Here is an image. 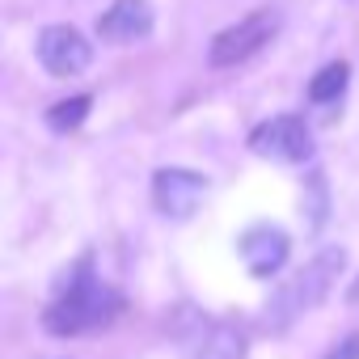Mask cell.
<instances>
[{"label": "cell", "instance_id": "cell-1", "mask_svg": "<svg viewBox=\"0 0 359 359\" xmlns=\"http://www.w3.org/2000/svg\"><path fill=\"white\" fill-rule=\"evenodd\" d=\"M118 309H123L118 292H110L106 283H97L89 258H81V262L72 266V275L60 283V296L51 300V309L43 313V325H47L51 334H60V338H72V334L110 325Z\"/></svg>", "mask_w": 359, "mask_h": 359}, {"label": "cell", "instance_id": "cell-2", "mask_svg": "<svg viewBox=\"0 0 359 359\" xmlns=\"http://www.w3.org/2000/svg\"><path fill=\"white\" fill-rule=\"evenodd\" d=\"M342 266H346V254L342 250H321L313 262H304L279 292H275V300L266 304V317H262V325L271 330V334H283L296 317H304L309 309H317L325 296H330V287L338 283V275H342Z\"/></svg>", "mask_w": 359, "mask_h": 359}, {"label": "cell", "instance_id": "cell-3", "mask_svg": "<svg viewBox=\"0 0 359 359\" xmlns=\"http://www.w3.org/2000/svg\"><path fill=\"white\" fill-rule=\"evenodd\" d=\"M275 34H279V13H275V9H254L250 18H241L237 26H229V30H220V34L212 39V64H216V68L245 64V60L258 55Z\"/></svg>", "mask_w": 359, "mask_h": 359}, {"label": "cell", "instance_id": "cell-4", "mask_svg": "<svg viewBox=\"0 0 359 359\" xmlns=\"http://www.w3.org/2000/svg\"><path fill=\"white\" fill-rule=\"evenodd\" d=\"M250 148L258 156H271V161H283V165H300L313 156V131L300 114H279V118H266L262 127H254L250 135Z\"/></svg>", "mask_w": 359, "mask_h": 359}, {"label": "cell", "instance_id": "cell-5", "mask_svg": "<svg viewBox=\"0 0 359 359\" xmlns=\"http://www.w3.org/2000/svg\"><path fill=\"white\" fill-rule=\"evenodd\" d=\"M203 195H208V177L195 173V169L169 165V169H156V177H152V203H156V212L169 216V220L195 216V208L203 203Z\"/></svg>", "mask_w": 359, "mask_h": 359}, {"label": "cell", "instance_id": "cell-6", "mask_svg": "<svg viewBox=\"0 0 359 359\" xmlns=\"http://www.w3.org/2000/svg\"><path fill=\"white\" fill-rule=\"evenodd\" d=\"M39 64L51 76H81L93 64V47L81 30L72 26H47L39 34Z\"/></svg>", "mask_w": 359, "mask_h": 359}, {"label": "cell", "instance_id": "cell-7", "mask_svg": "<svg viewBox=\"0 0 359 359\" xmlns=\"http://www.w3.org/2000/svg\"><path fill=\"white\" fill-rule=\"evenodd\" d=\"M287 254H292V241H287V233L275 229V224H258V229H250V233L241 237V262L250 266L254 279H271V275L287 262Z\"/></svg>", "mask_w": 359, "mask_h": 359}, {"label": "cell", "instance_id": "cell-8", "mask_svg": "<svg viewBox=\"0 0 359 359\" xmlns=\"http://www.w3.org/2000/svg\"><path fill=\"white\" fill-rule=\"evenodd\" d=\"M97 34L106 43H140L152 34V5L148 0H114L97 18Z\"/></svg>", "mask_w": 359, "mask_h": 359}, {"label": "cell", "instance_id": "cell-9", "mask_svg": "<svg viewBox=\"0 0 359 359\" xmlns=\"http://www.w3.org/2000/svg\"><path fill=\"white\" fill-rule=\"evenodd\" d=\"M245 355H250L245 330L233 321H212L195 338V359H245Z\"/></svg>", "mask_w": 359, "mask_h": 359}, {"label": "cell", "instance_id": "cell-10", "mask_svg": "<svg viewBox=\"0 0 359 359\" xmlns=\"http://www.w3.org/2000/svg\"><path fill=\"white\" fill-rule=\"evenodd\" d=\"M346 81H351V64H346V60H330V64H325V68H321V72L309 81V102L325 106V102L342 97Z\"/></svg>", "mask_w": 359, "mask_h": 359}, {"label": "cell", "instance_id": "cell-11", "mask_svg": "<svg viewBox=\"0 0 359 359\" xmlns=\"http://www.w3.org/2000/svg\"><path fill=\"white\" fill-rule=\"evenodd\" d=\"M89 106H93V97L89 93H76V97H64V102H55L51 110H47V127L51 131H76L85 118H89Z\"/></svg>", "mask_w": 359, "mask_h": 359}, {"label": "cell", "instance_id": "cell-12", "mask_svg": "<svg viewBox=\"0 0 359 359\" xmlns=\"http://www.w3.org/2000/svg\"><path fill=\"white\" fill-rule=\"evenodd\" d=\"M325 359H359V330H355L351 338H342V342H338Z\"/></svg>", "mask_w": 359, "mask_h": 359}]
</instances>
